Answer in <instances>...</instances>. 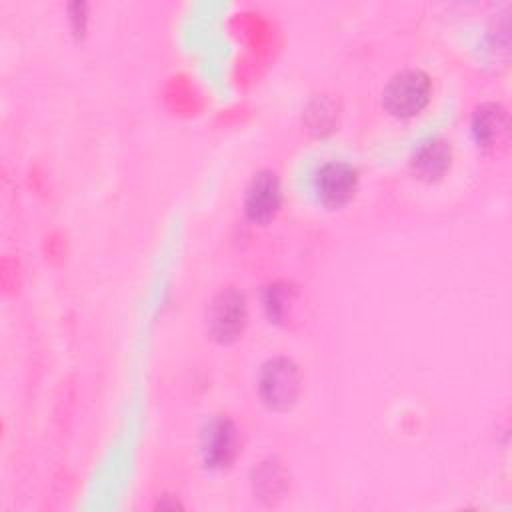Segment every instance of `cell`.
<instances>
[{"instance_id": "6da1fadb", "label": "cell", "mask_w": 512, "mask_h": 512, "mask_svg": "<svg viewBox=\"0 0 512 512\" xmlns=\"http://www.w3.org/2000/svg\"><path fill=\"white\" fill-rule=\"evenodd\" d=\"M258 396L270 410H288L296 404L302 390L300 366L288 356L268 358L258 372Z\"/></svg>"}, {"instance_id": "7a4b0ae2", "label": "cell", "mask_w": 512, "mask_h": 512, "mask_svg": "<svg viewBox=\"0 0 512 512\" xmlns=\"http://www.w3.org/2000/svg\"><path fill=\"white\" fill-rule=\"evenodd\" d=\"M430 96V76L420 68H406L388 80L382 92V104L396 118H412L426 108Z\"/></svg>"}, {"instance_id": "3957f363", "label": "cell", "mask_w": 512, "mask_h": 512, "mask_svg": "<svg viewBox=\"0 0 512 512\" xmlns=\"http://www.w3.org/2000/svg\"><path fill=\"white\" fill-rule=\"evenodd\" d=\"M248 322V304L242 290L226 286L218 290L206 308V332L218 344L238 340Z\"/></svg>"}, {"instance_id": "277c9868", "label": "cell", "mask_w": 512, "mask_h": 512, "mask_svg": "<svg viewBox=\"0 0 512 512\" xmlns=\"http://www.w3.org/2000/svg\"><path fill=\"white\" fill-rule=\"evenodd\" d=\"M238 452L236 424L224 416L214 414L204 422L200 434V454L208 470H224L232 464Z\"/></svg>"}, {"instance_id": "5b68a950", "label": "cell", "mask_w": 512, "mask_h": 512, "mask_svg": "<svg viewBox=\"0 0 512 512\" xmlns=\"http://www.w3.org/2000/svg\"><path fill=\"white\" fill-rule=\"evenodd\" d=\"M314 188L324 206L340 208L352 200L358 188V170L350 162L328 160L318 168Z\"/></svg>"}, {"instance_id": "8992f818", "label": "cell", "mask_w": 512, "mask_h": 512, "mask_svg": "<svg viewBox=\"0 0 512 512\" xmlns=\"http://www.w3.org/2000/svg\"><path fill=\"white\" fill-rule=\"evenodd\" d=\"M282 202V186L280 176L274 170H258L244 196V212L248 220L254 224H266L270 222Z\"/></svg>"}, {"instance_id": "52a82bcc", "label": "cell", "mask_w": 512, "mask_h": 512, "mask_svg": "<svg viewBox=\"0 0 512 512\" xmlns=\"http://www.w3.org/2000/svg\"><path fill=\"white\" fill-rule=\"evenodd\" d=\"M452 164V148L444 138H428L412 154V168L426 182L440 180Z\"/></svg>"}, {"instance_id": "ba28073f", "label": "cell", "mask_w": 512, "mask_h": 512, "mask_svg": "<svg viewBox=\"0 0 512 512\" xmlns=\"http://www.w3.org/2000/svg\"><path fill=\"white\" fill-rule=\"evenodd\" d=\"M472 134L482 148L502 144L508 134V112L498 102H484L472 116Z\"/></svg>"}, {"instance_id": "9c48e42d", "label": "cell", "mask_w": 512, "mask_h": 512, "mask_svg": "<svg viewBox=\"0 0 512 512\" xmlns=\"http://www.w3.org/2000/svg\"><path fill=\"white\" fill-rule=\"evenodd\" d=\"M252 484H254V494L258 500H262L264 504L272 506L276 504L282 494L286 492L288 480H286V472L282 468V464L276 458H268L264 462H260L254 468V476H252Z\"/></svg>"}, {"instance_id": "30bf717a", "label": "cell", "mask_w": 512, "mask_h": 512, "mask_svg": "<svg viewBox=\"0 0 512 512\" xmlns=\"http://www.w3.org/2000/svg\"><path fill=\"white\" fill-rule=\"evenodd\" d=\"M296 296H298L296 288L286 280H276V282L268 284L264 290L262 302H264V310H266V316L270 318V322L286 324L288 318L292 316Z\"/></svg>"}, {"instance_id": "8fae6325", "label": "cell", "mask_w": 512, "mask_h": 512, "mask_svg": "<svg viewBox=\"0 0 512 512\" xmlns=\"http://www.w3.org/2000/svg\"><path fill=\"white\" fill-rule=\"evenodd\" d=\"M304 122L316 136H326L338 122V102L326 94L316 96L304 110Z\"/></svg>"}, {"instance_id": "7c38bea8", "label": "cell", "mask_w": 512, "mask_h": 512, "mask_svg": "<svg viewBox=\"0 0 512 512\" xmlns=\"http://www.w3.org/2000/svg\"><path fill=\"white\" fill-rule=\"evenodd\" d=\"M86 4L84 2H74L68 6V14H70V26L74 30L76 36H82L84 30H86V22H88V16H86Z\"/></svg>"}]
</instances>
